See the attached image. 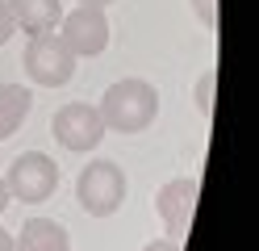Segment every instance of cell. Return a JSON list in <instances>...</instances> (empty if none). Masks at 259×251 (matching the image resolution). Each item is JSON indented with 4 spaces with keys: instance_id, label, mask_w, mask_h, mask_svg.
Instances as JSON below:
<instances>
[{
    "instance_id": "obj_1",
    "label": "cell",
    "mask_w": 259,
    "mask_h": 251,
    "mask_svg": "<svg viewBox=\"0 0 259 251\" xmlns=\"http://www.w3.org/2000/svg\"><path fill=\"white\" fill-rule=\"evenodd\" d=\"M96 113H101L105 130H117V134H142V130H147L155 117H159V92H155V84L130 76V80L109 84Z\"/></svg>"
},
{
    "instance_id": "obj_2",
    "label": "cell",
    "mask_w": 259,
    "mask_h": 251,
    "mask_svg": "<svg viewBox=\"0 0 259 251\" xmlns=\"http://www.w3.org/2000/svg\"><path fill=\"white\" fill-rule=\"evenodd\" d=\"M9 189V201H21V205H38V201H51V193L59 189V163L42 151H25L9 163V172L0 176Z\"/></svg>"
},
{
    "instance_id": "obj_3",
    "label": "cell",
    "mask_w": 259,
    "mask_h": 251,
    "mask_svg": "<svg viewBox=\"0 0 259 251\" xmlns=\"http://www.w3.org/2000/svg\"><path fill=\"white\" fill-rule=\"evenodd\" d=\"M75 201H79L84 213H92V218L117 213L121 201H125V172H121L113 159L88 163L84 172H79V180H75Z\"/></svg>"
},
{
    "instance_id": "obj_4",
    "label": "cell",
    "mask_w": 259,
    "mask_h": 251,
    "mask_svg": "<svg viewBox=\"0 0 259 251\" xmlns=\"http://www.w3.org/2000/svg\"><path fill=\"white\" fill-rule=\"evenodd\" d=\"M21 63H25V76L34 84H42V88H63L75 76V55L63 46L59 33H34Z\"/></svg>"
},
{
    "instance_id": "obj_5",
    "label": "cell",
    "mask_w": 259,
    "mask_h": 251,
    "mask_svg": "<svg viewBox=\"0 0 259 251\" xmlns=\"http://www.w3.org/2000/svg\"><path fill=\"white\" fill-rule=\"evenodd\" d=\"M197 197H201V180L197 176H180V180H167L155 197V209L163 218V230L171 243H184L188 230H192V213H197Z\"/></svg>"
},
{
    "instance_id": "obj_6",
    "label": "cell",
    "mask_w": 259,
    "mask_h": 251,
    "mask_svg": "<svg viewBox=\"0 0 259 251\" xmlns=\"http://www.w3.org/2000/svg\"><path fill=\"white\" fill-rule=\"evenodd\" d=\"M51 130H55L59 147L79 151V155H84V151H96V147H101V138H105V122H101V113H96V105H84V100H71V105H63V109L55 113Z\"/></svg>"
},
{
    "instance_id": "obj_7",
    "label": "cell",
    "mask_w": 259,
    "mask_h": 251,
    "mask_svg": "<svg viewBox=\"0 0 259 251\" xmlns=\"http://www.w3.org/2000/svg\"><path fill=\"white\" fill-rule=\"evenodd\" d=\"M59 38H63V46H67L75 59L101 55V50L109 46V17H105V9H84L79 5L75 13H63Z\"/></svg>"
},
{
    "instance_id": "obj_8",
    "label": "cell",
    "mask_w": 259,
    "mask_h": 251,
    "mask_svg": "<svg viewBox=\"0 0 259 251\" xmlns=\"http://www.w3.org/2000/svg\"><path fill=\"white\" fill-rule=\"evenodd\" d=\"M13 29H25L29 38L34 33H55L63 21V0H5Z\"/></svg>"
},
{
    "instance_id": "obj_9",
    "label": "cell",
    "mask_w": 259,
    "mask_h": 251,
    "mask_svg": "<svg viewBox=\"0 0 259 251\" xmlns=\"http://www.w3.org/2000/svg\"><path fill=\"white\" fill-rule=\"evenodd\" d=\"M13 243H17V251H71L67 230L51 222V218H29Z\"/></svg>"
},
{
    "instance_id": "obj_10",
    "label": "cell",
    "mask_w": 259,
    "mask_h": 251,
    "mask_svg": "<svg viewBox=\"0 0 259 251\" xmlns=\"http://www.w3.org/2000/svg\"><path fill=\"white\" fill-rule=\"evenodd\" d=\"M34 109V92L21 88V84H0V142L9 134H17V126L29 117Z\"/></svg>"
},
{
    "instance_id": "obj_11",
    "label": "cell",
    "mask_w": 259,
    "mask_h": 251,
    "mask_svg": "<svg viewBox=\"0 0 259 251\" xmlns=\"http://www.w3.org/2000/svg\"><path fill=\"white\" fill-rule=\"evenodd\" d=\"M192 13L201 17L205 29H218V0H192Z\"/></svg>"
},
{
    "instance_id": "obj_12",
    "label": "cell",
    "mask_w": 259,
    "mask_h": 251,
    "mask_svg": "<svg viewBox=\"0 0 259 251\" xmlns=\"http://www.w3.org/2000/svg\"><path fill=\"white\" fill-rule=\"evenodd\" d=\"M213 80H218V71H209V76L197 84V105H201V113H209V92H213Z\"/></svg>"
},
{
    "instance_id": "obj_13",
    "label": "cell",
    "mask_w": 259,
    "mask_h": 251,
    "mask_svg": "<svg viewBox=\"0 0 259 251\" xmlns=\"http://www.w3.org/2000/svg\"><path fill=\"white\" fill-rule=\"evenodd\" d=\"M9 38H13V17H9V5L0 0V46H5Z\"/></svg>"
},
{
    "instance_id": "obj_14",
    "label": "cell",
    "mask_w": 259,
    "mask_h": 251,
    "mask_svg": "<svg viewBox=\"0 0 259 251\" xmlns=\"http://www.w3.org/2000/svg\"><path fill=\"white\" fill-rule=\"evenodd\" d=\"M147 251H180V243H171V239H155V243H147Z\"/></svg>"
},
{
    "instance_id": "obj_15",
    "label": "cell",
    "mask_w": 259,
    "mask_h": 251,
    "mask_svg": "<svg viewBox=\"0 0 259 251\" xmlns=\"http://www.w3.org/2000/svg\"><path fill=\"white\" fill-rule=\"evenodd\" d=\"M0 251H17V243H13V234L0 226Z\"/></svg>"
},
{
    "instance_id": "obj_16",
    "label": "cell",
    "mask_w": 259,
    "mask_h": 251,
    "mask_svg": "<svg viewBox=\"0 0 259 251\" xmlns=\"http://www.w3.org/2000/svg\"><path fill=\"white\" fill-rule=\"evenodd\" d=\"M84 9H109V5H117V0H79Z\"/></svg>"
},
{
    "instance_id": "obj_17",
    "label": "cell",
    "mask_w": 259,
    "mask_h": 251,
    "mask_svg": "<svg viewBox=\"0 0 259 251\" xmlns=\"http://www.w3.org/2000/svg\"><path fill=\"white\" fill-rule=\"evenodd\" d=\"M5 205H9V189H5V180H0V213H5Z\"/></svg>"
}]
</instances>
